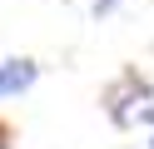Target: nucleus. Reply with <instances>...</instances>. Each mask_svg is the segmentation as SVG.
Returning a JSON list of instances; mask_svg holds the SVG:
<instances>
[{
	"instance_id": "obj_1",
	"label": "nucleus",
	"mask_w": 154,
	"mask_h": 149,
	"mask_svg": "<svg viewBox=\"0 0 154 149\" xmlns=\"http://www.w3.org/2000/svg\"><path fill=\"white\" fill-rule=\"evenodd\" d=\"M149 99H154V79H149V75H139L134 65H129V70H119V79H109V85L100 89L104 114H109V124H119V129H129Z\"/></svg>"
},
{
	"instance_id": "obj_2",
	"label": "nucleus",
	"mask_w": 154,
	"mask_h": 149,
	"mask_svg": "<svg viewBox=\"0 0 154 149\" xmlns=\"http://www.w3.org/2000/svg\"><path fill=\"white\" fill-rule=\"evenodd\" d=\"M35 79H40V65H35V60H25V55H15V60H0V99L25 95Z\"/></svg>"
},
{
	"instance_id": "obj_3",
	"label": "nucleus",
	"mask_w": 154,
	"mask_h": 149,
	"mask_svg": "<svg viewBox=\"0 0 154 149\" xmlns=\"http://www.w3.org/2000/svg\"><path fill=\"white\" fill-rule=\"evenodd\" d=\"M114 5H119V0H90V10H94V20H104V15H114Z\"/></svg>"
},
{
	"instance_id": "obj_4",
	"label": "nucleus",
	"mask_w": 154,
	"mask_h": 149,
	"mask_svg": "<svg viewBox=\"0 0 154 149\" xmlns=\"http://www.w3.org/2000/svg\"><path fill=\"white\" fill-rule=\"evenodd\" d=\"M10 139H15V129H10V119H0V149H10Z\"/></svg>"
},
{
	"instance_id": "obj_5",
	"label": "nucleus",
	"mask_w": 154,
	"mask_h": 149,
	"mask_svg": "<svg viewBox=\"0 0 154 149\" xmlns=\"http://www.w3.org/2000/svg\"><path fill=\"white\" fill-rule=\"evenodd\" d=\"M149 149H154V134H149Z\"/></svg>"
}]
</instances>
